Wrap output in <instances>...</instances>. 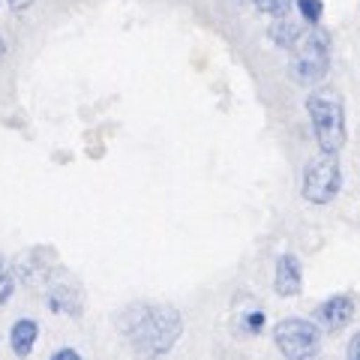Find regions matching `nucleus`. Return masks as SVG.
<instances>
[{
	"label": "nucleus",
	"instance_id": "nucleus-1",
	"mask_svg": "<svg viewBox=\"0 0 360 360\" xmlns=\"http://www.w3.org/2000/svg\"><path fill=\"white\" fill-rule=\"evenodd\" d=\"M117 328L129 340L139 354H165L180 340L184 321L174 307H156V303H132L117 315Z\"/></svg>",
	"mask_w": 360,
	"mask_h": 360
},
{
	"label": "nucleus",
	"instance_id": "nucleus-2",
	"mask_svg": "<svg viewBox=\"0 0 360 360\" xmlns=\"http://www.w3.org/2000/svg\"><path fill=\"white\" fill-rule=\"evenodd\" d=\"M291 60H288V75L297 84H319L330 70V33L309 25L307 30H300V37L288 45Z\"/></svg>",
	"mask_w": 360,
	"mask_h": 360
},
{
	"label": "nucleus",
	"instance_id": "nucleus-3",
	"mask_svg": "<svg viewBox=\"0 0 360 360\" xmlns=\"http://www.w3.org/2000/svg\"><path fill=\"white\" fill-rule=\"evenodd\" d=\"M307 111L312 120V132L321 150L340 153L345 144V108L336 90H312L307 96Z\"/></svg>",
	"mask_w": 360,
	"mask_h": 360
},
{
	"label": "nucleus",
	"instance_id": "nucleus-4",
	"mask_svg": "<svg viewBox=\"0 0 360 360\" xmlns=\"http://www.w3.org/2000/svg\"><path fill=\"white\" fill-rule=\"evenodd\" d=\"M342 186V168L336 153L321 150L319 156H312L303 168V198L312 201V205H328L336 198Z\"/></svg>",
	"mask_w": 360,
	"mask_h": 360
},
{
	"label": "nucleus",
	"instance_id": "nucleus-5",
	"mask_svg": "<svg viewBox=\"0 0 360 360\" xmlns=\"http://www.w3.org/2000/svg\"><path fill=\"white\" fill-rule=\"evenodd\" d=\"M274 342L288 360H309L321 352V330L307 319H283L274 328Z\"/></svg>",
	"mask_w": 360,
	"mask_h": 360
},
{
	"label": "nucleus",
	"instance_id": "nucleus-6",
	"mask_svg": "<svg viewBox=\"0 0 360 360\" xmlns=\"http://www.w3.org/2000/svg\"><path fill=\"white\" fill-rule=\"evenodd\" d=\"M42 283H45V303H49L51 312L70 315V319H78L84 312V291L72 274L58 267V270H49V276Z\"/></svg>",
	"mask_w": 360,
	"mask_h": 360
},
{
	"label": "nucleus",
	"instance_id": "nucleus-7",
	"mask_svg": "<svg viewBox=\"0 0 360 360\" xmlns=\"http://www.w3.org/2000/svg\"><path fill=\"white\" fill-rule=\"evenodd\" d=\"M315 319H319L321 328L330 330V333L342 330V328H348V324H352V319H354V300L348 297V295H333V297H328V300H324L321 307H319Z\"/></svg>",
	"mask_w": 360,
	"mask_h": 360
},
{
	"label": "nucleus",
	"instance_id": "nucleus-8",
	"mask_svg": "<svg viewBox=\"0 0 360 360\" xmlns=\"http://www.w3.org/2000/svg\"><path fill=\"white\" fill-rule=\"evenodd\" d=\"M300 283H303V274H300L297 255H279V262H276V279H274L276 291L283 297H291V295H297V291H300Z\"/></svg>",
	"mask_w": 360,
	"mask_h": 360
},
{
	"label": "nucleus",
	"instance_id": "nucleus-9",
	"mask_svg": "<svg viewBox=\"0 0 360 360\" xmlns=\"http://www.w3.org/2000/svg\"><path fill=\"white\" fill-rule=\"evenodd\" d=\"M37 336H39V324L33 319H21L13 324V333H9V340H13V352L18 357H27L33 352V345H37Z\"/></svg>",
	"mask_w": 360,
	"mask_h": 360
},
{
	"label": "nucleus",
	"instance_id": "nucleus-10",
	"mask_svg": "<svg viewBox=\"0 0 360 360\" xmlns=\"http://www.w3.org/2000/svg\"><path fill=\"white\" fill-rule=\"evenodd\" d=\"M300 30H303L300 18H291L288 13H283V15H276L274 25H270V39H274L279 49H288V45L300 37Z\"/></svg>",
	"mask_w": 360,
	"mask_h": 360
},
{
	"label": "nucleus",
	"instance_id": "nucleus-11",
	"mask_svg": "<svg viewBox=\"0 0 360 360\" xmlns=\"http://www.w3.org/2000/svg\"><path fill=\"white\" fill-rule=\"evenodd\" d=\"M297 9H300V18L309 21V25H319L321 18V0H295Z\"/></svg>",
	"mask_w": 360,
	"mask_h": 360
},
{
	"label": "nucleus",
	"instance_id": "nucleus-12",
	"mask_svg": "<svg viewBox=\"0 0 360 360\" xmlns=\"http://www.w3.org/2000/svg\"><path fill=\"white\" fill-rule=\"evenodd\" d=\"M255 6L262 9V13H267V15H283V13H288V9L295 6V0H255Z\"/></svg>",
	"mask_w": 360,
	"mask_h": 360
},
{
	"label": "nucleus",
	"instance_id": "nucleus-13",
	"mask_svg": "<svg viewBox=\"0 0 360 360\" xmlns=\"http://www.w3.org/2000/svg\"><path fill=\"white\" fill-rule=\"evenodd\" d=\"M13 288H15V283H13V276H9V267H6V262H4V255H0V303L9 300Z\"/></svg>",
	"mask_w": 360,
	"mask_h": 360
},
{
	"label": "nucleus",
	"instance_id": "nucleus-14",
	"mask_svg": "<svg viewBox=\"0 0 360 360\" xmlns=\"http://www.w3.org/2000/svg\"><path fill=\"white\" fill-rule=\"evenodd\" d=\"M262 328H264V312H262V309H252V312H246V315H243V333L255 336Z\"/></svg>",
	"mask_w": 360,
	"mask_h": 360
},
{
	"label": "nucleus",
	"instance_id": "nucleus-15",
	"mask_svg": "<svg viewBox=\"0 0 360 360\" xmlns=\"http://www.w3.org/2000/svg\"><path fill=\"white\" fill-rule=\"evenodd\" d=\"M6 4H9V6H13V9H15V13H21V9H30L33 4H37V0H6Z\"/></svg>",
	"mask_w": 360,
	"mask_h": 360
},
{
	"label": "nucleus",
	"instance_id": "nucleus-16",
	"mask_svg": "<svg viewBox=\"0 0 360 360\" xmlns=\"http://www.w3.org/2000/svg\"><path fill=\"white\" fill-rule=\"evenodd\" d=\"M75 360L78 357V352H72V348H63V352H58V354H54V360Z\"/></svg>",
	"mask_w": 360,
	"mask_h": 360
},
{
	"label": "nucleus",
	"instance_id": "nucleus-17",
	"mask_svg": "<svg viewBox=\"0 0 360 360\" xmlns=\"http://www.w3.org/2000/svg\"><path fill=\"white\" fill-rule=\"evenodd\" d=\"M357 357V336L352 340V345H348V360H354Z\"/></svg>",
	"mask_w": 360,
	"mask_h": 360
},
{
	"label": "nucleus",
	"instance_id": "nucleus-18",
	"mask_svg": "<svg viewBox=\"0 0 360 360\" xmlns=\"http://www.w3.org/2000/svg\"><path fill=\"white\" fill-rule=\"evenodd\" d=\"M4 51H6V42H4V39H0V58H4Z\"/></svg>",
	"mask_w": 360,
	"mask_h": 360
}]
</instances>
